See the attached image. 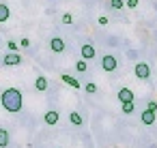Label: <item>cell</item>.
Instances as JSON below:
<instances>
[{
	"mask_svg": "<svg viewBox=\"0 0 157 148\" xmlns=\"http://www.w3.org/2000/svg\"><path fill=\"white\" fill-rule=\"evenodd\" d=\"M0 101H2V107L7 112H13V114L20 112L22 105H24V97H22V92L17 88H7L2 92V97H0Z\"/></svg>",
	"mask_w": 157,
	"mask_h": 148,
	"instance_id": "obj_1",
	"label": "cell"
},
{
	"mask_svg": "<svg viewBox=\"0 0 157 148\" xmlns=\"http://www.w3.org/2000/svg\"><path fill=\"white\" fill-rule=\"evenodd\" d=\"M116 67H118V62H116V58H114L112 54H105V56L101 58V69H103V71L112 73V71H116Z\"/></svg>",
	"mask_w": 157,
	"mask_h": 148,
	"instance_id": "obj_2",
	"label": "cell"
},
{
	"mask_svg": "<svg viewBox=\"0 0 157 148\" xmlns=\"http://www.w3.org/2000/svg\"><path fill=\"white\" fill-rule=\"evenodd\" d=\"M133 73H136L138 80H148V77H151V67H148L146 62H138V65L133 67Z\"/></svg>",
	"mask_w": 157,
	"mask_h": 148,
	"instance_id": "obj_3",
	"label": "cell"
},
{
	"mask_svg": "<svg viewBox=\"0 0 157 148\" xmlns=\"http://www.w3.org/2000/svg\"><path fill=\"white\" fill-rule=\"evenodd\" d=\"M2 65H5V67H17V65H22V56H20L17 52H9V54L2 58Z\"/></svg>",
	"mask_w": 157,
	"mask_h": 148,
	"instance_id": "obj_4",
	"label": "cell"
},
{
	"mask_svg": "<svg viewBox=\"0 0 157 148\" xmlns=\"http://www.w3.org/2000/svg\"><path fill=\"white\" fill-rule=\"evenodd\" d=\"M116 97H118L121 103H133V90L131 88H121Z\"/></svg>",
	"mask_w": 157,
	"mask_h": 148,
	"instance_id": "obj_5",
	"label": "cell"
},
{
	"mask_svg": "<svg viewBox=\"0 0 157 148\" xmlns=\"http://www.w3.org/2000/svg\"><path fill=\"white\" fill-rule=\"evenodd\" d=\"M50 47H52L56 54H60V52H65V41H63L60 37H54V39L50 41Z\"/></svg>",
	"mask_w": 157,
	"mask_h": 148,
	"instance_id": "obj_6",
	"label": "cell"
},
{
	"mask_svg": "<svg viewBox=\"0 0 157 148\" xmlns=\"http://www.w3.org/2000/svg\"><path fill=\"white\" fill-rule=\"evenodd\" d=\"M93 58H95V47L90 43L82 45V60H93Z\"/></svg>",
	"mask_w": 157,
	"mask_h": 148,
	"instance_id": "obj_7",
	"label": "cell"
},
{
	"mask_svg": "<svg viewBox=\"0 0 157 148\" xmlns=\"http://www.w3.org/2000/svg\"><path fill=\"white\" fill-rule=\"evenodd\" d=\"M140 120H142L144 124H153V122L157 120V114H155V112H148V109H144V112L140 114Z\"/></svg>",
	"mask_w": 157,
	"mask_h": 148,
	"instance_id": "obj_8",
	"label": "cell"
},
{
	"mask_svg": "<svg viewBox=\"0 0 157 148\" xmlns=\"http://www.w3.org/2000/svg\"><path fill=\"white\" fill-rule=\"evenodd\" d=\"M45 122H48V124H56V122H58V112H56V109L45 112Z\"/></svg>",
	"mask_w": 157,
	"mask_h": 148,
	"instance_id": "obj_9",
	"label": "cell"
},
{
	"mask_svg": "<svg viewBox=\"0 0 157 148\" xmlns=\"http://www.w3.org/2000/svg\"><path fill=\"white\" fill-rule=\"evenodd\" d=\"M63 82H65L67 86H71V88H80V82H78L75 77H71V75H67V73H63Z\"/></svg>",
	"mask_w": 157,
	"mask_h": 148,
	"instance_id": "obj_10",
	"label": "cell"
},
{
	"mask_svg": "<svg viewBox=\"0 0 157 148\" xmlns=\"http://www.w3.org/2000/svg\"><path fill=\"white\" fill-rule=\"evenodd\" d=\"M35 88H37L39 92H43V90H48V80H45L43 75H39V77H37V82H35Z\"/></svg>",
	"mask_w": 157,
	"mask_h": 148,
	"instance_id": "obj_11",
	"label": "cell"
},
{
	"mask_svg": "<svg viewBox=\"0 0 157 148\" xmlns=\"http://www.w3.org/2000/svg\"><path fill=\"white\" fill-rule=\"evenodd\" d=\"M9 146V131L7 129H0V148Z\"/></svg>",
	"mask_w": 157,
	"mask_h": 148,
	"instance_id": "obj_12",
	"label": "cell"
},
{
	"mask_svg": "<svg viewBox=\"0 0 157 148\" xmlns=\"http://www.w3.org/2000/svg\"><path fill=\"white\" fill-rule=\"evenodd\" d=\"M9 15H11V13H9V7H7V5H0V24H5V22L9 20Z\"/></svg>",
	"mask_w": 157,
	"mask_h": 148,
	"instance_id": "obj_13",
	"label": "cell"
},
{
	"mask_svg": "<svg viewBox=\"0 0 157 148\" xmlns=\"http://www.w3.org/2000/svg\"><path fill=\"white\" fill-rule=\"evenodd\" d=\"M69 120H71V124H75V127H82V122H84L78 112H71V114H69Z\"/></svg>",
	"mask_w": 157,
	"mask_h": 148,
	"instance_id": "obj_14",
	"label": "cell"
},
{
	"mask_svg": "<svg viewBox=\"0 0 157 148\" xmlns=\"http://www.w3.org/2000/svg\"><path fill=\"white\" fill-rule=\"evenodd\" d=\"M75 69H78L80 73H84V71L88 69V65H86V60H78V62H75Z\"/></svg>",
	"mask_w": 157,
	"mask_h": 148,
	"instance_id": "obj_15",
	"label": "cell"
},
{
	"mask_svg": "<svg viewBox=\"0 0 157 148\" xmlns=\"http://www.w3.org/2000/svg\"><path fill=\"white\" fill-rule=\"evenodd\" d=\"M84 90H86L88 94H95V92H97V84H93V82H88V84L84 86Z\"/></svg>",
	"mask_w": 157,
	"mask_h": 148,
	"instance_id": "obj_16",
	"label": "cell"
},
{
	"mask_svg": "<svg viewBox=\"0 0 157 148\" xmlns=\"http://www.w3.org/2000/svg\"><path fill=\"white\" fill-rule=\"evenodd\" d=\"M121 105H123V112L125 114H131L133 112V103H121Z\"/></svg>",
	"mask_w": 157,
	"mask_h": 148,
	"instance_id": "obj_17",
	"label": "cell"
},
{
	"mask_svg": "<svg viewBox=\"0 0 157 148\" xmlns=\"http://www.w3.org/2000/svg\"><path fill=\"white\" fill-rule=\"evenodd\" d=\"M110 7L112 9H123V0H110Z\"/></svg>",
	"mask_w": 157,
	"mask_h": 148,
	"instance_id": "obj_18",
	"label": "cell"
},
{
	"mask_svg": "<svg viewBox=\"0 0 157 148\" xmlns=\"http://www.w3.org/2000/svg\"><path fill=\"white\" fill-rule=\"evenodd\" d=\"M146 109H148V112H155V114H157V101H148Z\"/></svg>",
	"mask_w": 157,
	"mask_h": 148,
	"instance_id": "obj_19",
	"label": "cell"
},
{
	"mask_svg": "<svg viewBox=\"0 0 157 148\" xmlns=\"http://www.w3.org/2000/svg\"><path fill=\"white\" fill-rule=\"evenodd\" d=\"M71 22H73V15L71 13H65L63 15V24H71Z\"/></svg>",
	"mask_w": 157,
	"mask_h": 148,
	"instance_id": "obj_20",
	"label": "cell"
},
{
	"mask_svg": "<svg viewBox=\"0 0 157 148\" xmlns=\"http://www.w3.org/2000/svg\"><path fill=\"white\" fill-rule=\"evenodd\" d=\"M7 47H9V52H17V43H15V41H9Z\"/></svg>",
	"mask_w": 157,
	"mask_h": 148,
	"instance_id": "obj_21",
	"label": "cell"
},
{
	"mask_svg": "<svg viewBox=\"0 0 157 148\" xmlns=\"http://www.w3.org/2000/svg\"><path fill=\"white\" fill-rule=\"evenodd\" d=\"M138 2H140V0H127L125 5H127L129 9H136V7H138Z\"/></svg>",
	"mask_w": 157,
	"mask_h": 148,
	"instance_id": "obj_22",
	"label": "cell"
},
{
	"mask_svg": "<svg viewBox=\"0 0 157 148\" xmlns=\"http://www.w3.org/2000/svg\"><path fill=\"white\" fill-rule=\"evenodd\" d=\"M97 22H99V24H101V26H108V17H105V15H101V17H99V20H97Z\"/></svg>",
	"mask_w": 157,
	"mask_h": 148,
	"instance_id": "obj_23",
	"label": "cell"
},
{
	"mask_svg": "<svg viewBox=\"0 0 157 148\" xmlns=\"http://www.w3.org/2000/svg\"><path fill=\"white\" fill-rule=\"evenodd\" d=\"M20 45H22V47H28V45H30V41H28V39H22V41H20Z\"/></svg>",
	"mask_w": 157,
	"mask_h": 148,
	"instance_id": "obj_24",
	"label": "cell"
}]
</instances>
